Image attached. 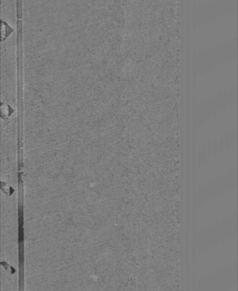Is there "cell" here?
<instances>
[{"instance_id": "cell-1", "label": "cell", "mask_w": 238, "mask_h": 291, "mask_svg": "<svg viewBox=\"0 0 238 291\" xmlns=\"http://www.w3.org/2000/svg\"><path fill=\"white\" fill-rule=\"evenodd\" d=\"M10 109H12L10 106L7 104H5L4 105H1V114L2 115H5V116H8L10 115Z\"/></svg>"}, {"instance_id": "cell-2", "label": "cell", "mask_w": 238, "mask_h": 291, "mask_svg": "<svg viewBox=\"0 0 238 291\" xmlns=\"http://www.w3.org/2000/svg\"><path fill=\"white\" fill-rule=\"evenodd\" d=\"M10 27H7V24L5 22H2L1 23V28H2V38L3 37H6V36L8 35L7 34V32H8V33L10 34V31H8V30H10Z\"/></svg>"}]
</instances>
